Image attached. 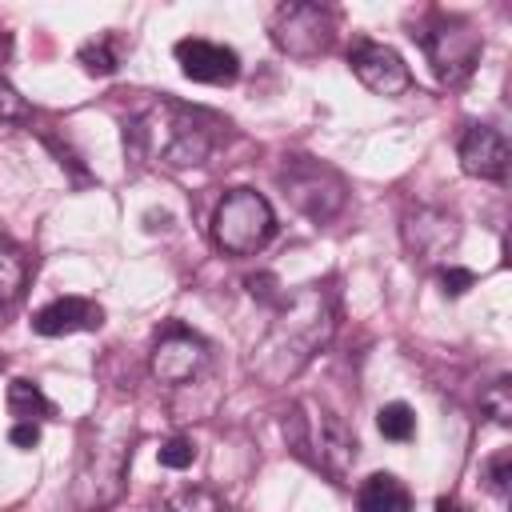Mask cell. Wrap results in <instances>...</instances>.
Here are the masks:
<instances>
[{
  "instance_id": "cell-1",
  "label": "cell",
  "mask_w": 512,
  "mask_h": 512,
  "mask_svg": "<svg viewBox=\"0 0 512 512\" xmlns=\"http://www.w3.org/2000/svg\"><path fill=\"white\" fill-rule=\"evenodd\" d=\"M336 328V300L328 288L308 284L300 292L288 296V304L280 308V316L272 320V328L264 332V340L252 352V372L268 384H284L292 380L328 340Z\"/></svg>"
},
{
  "instance_id": "cell-2",
  "label": "cell",
  "mask_w": 512,
  "mask_h": 512,
  "mask_svg": "<svg viewBox=\"0 0 512 512\" xmlns=\"http://www.w3.org/2000/svg\"><path fill=\"white\" fill-rule=\"evenodd\" d=\"M124 148L136 164H160V168H192L204 164L212 152V132L196 124L192 112L160 100L144 108L136 120L124 124Z\"/></svg>"
},
{
  "instance_id": "cell-3",
  "label": "cell",
  "mask_w": 512,
  "mask_h": 512,
  "mask_svg": "<svg viewBox=\"0 0 512 512\" xmlns=\"http://www.w3.org/2000/svg\"><path fill=\"white\" fill-rule=\"evenodd\" d=\"M284 436L308 464H316L332 480H344L356 464L360 444H356L352 428L332 408H324L316 400H296L292 404V412L284 416Z\"/></svg>"
},
{
  "instance_id": "cell-4",
  "label": "cell",
  "mask_w": 512,
  "mask_h": 512,
  "mask_svg": "<svg viewBox=\"0 0 512 512\" xmlns=\"http://www.w3.org/2000/svg\"><path fill=\"white\" fill-rule=\"evenodd\" d=\"M276 232L272 204L252 188H232L212 212V244L228 256H252L260 252Z\"/></svg>"
},
{
  "instance_id": "cell-5",
  "label": "cell",
  "mask_w": 512,
  "mask_h": 512,
  "mask_svg": "<svg viewBox=\"0 0 512 512\" xmlns=\"http://www.w3.org/2000/svg\"><path fill=\"white\" fill-rule=\"evenodd\" d=\"M432 64V72L444 80V84H464L476 64H480V52H484V40L480 32L460 20V16H444V12H432L424 24H416L412 32Z\"/></svg>"
},
{
  "instance_id": "cell-6",
  "label": "cell",
  "mask_w": 512,
  "mask_h": 512,
  "mask_svg": "<svg viewBox=\"0 0 512 512\" xmlns=\"http://www.w3.org/2000/svg\"><path fill=\"white\" fill-rule=\"evenodd\" d=\"M128 456H132V448H128L120 436H96V444L84 440L80 464H76L72 500H76L84 512H100V508L116 504L120 492H124Z\"/></svg>"
},
{
  "instance_id": "cell-7",
  "label": "cell",
  "mask_w": 512,
  "mask_h": 512,
  "mask_svg": "<svg viewBox=\"0 0 512 512\" xmlns=\"http://www.w3.org/2000/svg\"><path fill=\"white\" fill-rule=\"evenodd\" d=\"M332 32H336V16L332 8H320V4L296 0V4H280L272 16V44L296 60L328 52Z\"/></svg>"
},
{
  "instance_id": "cell-8",
  "label": "cell",
  "mask_w": 512,
  "mask_h": 512,
  "mask_svg": "<svg viewBox=\"0 0 512 512\" xmlns=\"http://www.w3.org/2000/svg\"><path fill=\"white\" fill-rule=\"evenodd\" d=\"M280 184H284L288 200L312 220H332L344 208V180L308 156H292L280 172Z\"/></svg>"
},
{
  "instance_id": "cell-9",
  "label": "cell",
  "mask_w": 512,
  "mask_h": 512,
  "mask_svg": "<svg viewBox=\"0 0 512 512\" xmlns=\"http://www.w3.org/2000/svg\"><path fill=\"white\" fill-rule=\"evenodd\" d=\"M208 364V344L184 328V324H168L156 336L152 348V376L160 384H188L192 376H200V368Z\"/></svg>"
},
{
  "instance_id": "cell-10",
  "label": "cell",
  "mask_w": 512,
  "mask_h": 512,
  "mask_svg": "<svg viewBox=\"0 0 512 512\" xmlns=\"http://www.w3.org/2000/svg\"><path fill=\"white\" fill-rule=\"evenodd\" d=\"M348 64H352L356 80L376 96H404L412 88V72L404 64V56L380 40H356Z\"/></svg>"
},
{
  "instance_id": "cell-11",
  "label": "cell",
  "mask_w": 512,
  "mask_h": 512,
  "mask_svg": "<svg viewBox=\"0 0 512 512\" xmlns=\"http://www.w3.org/2000/svg\"><path fill=\"white\" fill-rule=\"evenodd\" d=\"M508 164H512V152H508V140L500 128L492 124H472L464 136H460V168L476 180H492V184H504L508 180Z\"/></svg>"
},
{
  "instance_id": "cell-12",
  "label": "cell",
  "mask_w": 512,
  "mask_h": 512,
  "mask_svg": "<svg viewBox=\"0 0 512 512\" xmlns=\"http://www.w3.org/2000/svg\"><path fill=\"white\" fill-rule=\"evenodd\" d=\"M176 60H180V72L196 84H232L240 76V56L232 48L200 40V36L176 40Z\"/></svg>"
},
{
  "instance_id": "cell-13",
  "label": "cell",
  "mask_w": 512,
  "mask_h": 512,
  "mask_svg": "<svg viewBox=\"0 0 512 512\" xmlns=\"http://www.w3.org/2000/svg\"><path fill=\"white\" fill-rule=\"evenodd\" d=\"M104 324V308L96 300L84 296H60L52 304H44L32 320V328L40 336H72V332H96Z\"/></svg>"
},
{
  "instance_id": "cell-14",
  "label": "cell",
  "mask_w": 512,
  "mask_h": 512,
  "mask_svg": "<svg viewBox=\"0 0 512 512\" xmlns=\"http://www.w3.org/2000/svg\"><path fill=\"white\" fill-rule=\"evenodd\" d=\"M404 244H408L412 256L436 260V256H444V252L456 244V220H452L448 212L420 208V212L408 216V224H404Z\"/></svg>"
},
{
  "instance_id": "cell-15",
  "label": "cell",
  "mask_w": 512,
  "mask_h": 512,
  "mask_svg": "<svg viewBox=\"0 0 512 512\" xmlns=\"http://www.w3.org/2000/svg\"><path fill=\"white\" fill-rule=\"evenodd\" d=\"M356 504H360V512H412V496L392 472H372L360 484Z\"/></svg>"
},
{
  "instance_id": "cell-16",
  "label": "cell",
  "mask_w": 512,
  "mask_h": 512,
  "mask_svg": "<svg viewBox=\"0 0 512 512\" xmlns=\"http://www.w3.org/2000/svg\"><path fill=\"white\" fill-rule=\"evenodd\" d=\"M8 412L16 416V424H40L44 416H52V400L40 392V384L12 380L8 384Z\"/></svg>"
},
{
  "instance_id": "cell-17",
  "label": "cell",
  "mask_w": 512,
  "mask_h": 512,
  "mask_svg": "<svg viewBox=\"0 0 512 512\" xmlns=\"http://www.w3.org/2000/svg\"><path fill=\"white\" fill-rule=\"evenodd\" d=\"M28 284V264L12 244H0V304H16Z\"/></svg>"
},
{
  "instance_id": "cell-18",
  "label": "cell",
  "mask_w": 512,
  "mask_h": 512,
  "mask_svg": "<svg viewBox=\"0 0 512 512\" xmlns=\"http://www.w3.org/2000/svg\"><path fill=\"white\" fill-rule=\"evenodd\" d=\"M156 512H224V500L212 488L196 484V488H180V492L164 496L156 504Z\"/></svg>"
},
{
  "instance_id": "cell-19",
  "label": "cell",
  "mask_w": 512,
  "mask_h": 512,
  "mask_svg": "<svg viewBox=\"0 0 512 512\" xmlns=\"http://www.w3.org/2000/svg\"><path fill=\"white\" fill-rule=\"evenodd\" d=\"M76 60L84 64L88 76H112V72L120 68V48H116L112 36H96V40H88V44L80 48Z\"/></svg>"
},
{
  "instance_id": "cell-20",
  "label": "cell",
  "mask_w": 512,
  "mask_h": 512,
  "mask_svg": "<svg viewBox=\"0 0 512 512\" xmlns=\"http://www.w3.org/2000/svg\"><path fill=\"white\" fill-rule=\"evenodd\" d=\"M376 428H380L384 440L404 444V440H412V432H416V412H412L404 400H392V404H384V408L376 412Z\"/></svg>"
},
{
  "instance_id": "cell-21",
  "label": "cell",
  "mask_w": 512,
  "mask_h": 512,
  "mask_svg": "<svg viewBox=\"0 0 512 512\" xmlns=\"http://www.w3.org/2000/svg\"><path fill=\"white\" fill-rule=\"evenodd\" d=\"M480 404H484V412H488L496 424H512V380L500 376L496 384H488L484 396H480Z\"/></svg>"
},
{
  "instance_id": "cell-22",
  "label": "cell",
  "mask_w": 512,
  "mask_h": 512,
  "mask_svg": "<svg viewBox=\"0 0 512 512\" xmlns=\"http://www.w3.org/2000/svg\"><path fill=\"white\" fill-rule=\"evenodd\" d=\"M156 460H160L164 468H188V464L196 460V444H192L188 436H172V440H164V444H160Z\"/></svg>"
},
{
  "instance_id": "cell-23",
  "label": "cell",
  "mask_w": 512,
  "mask_h": 512,
  "mask_svg": "<svg viewBox=\"0 0 512 512\" xmlns=\"http://www.w3.org/2000/svg\"><path fill=\"white\" fill-rule=\"evenodd\" d=\"M32 112H28V104H24V96L8 84V80H0V124H24Z\"/></svg>"
},
{
  "instance_id": "cell-24",
  "label": "cell",
  "mask_w": 512,
  "mask_h": 512,
  "mask_svg": "<svg viewBox=\"0 0 512 512\" xmlns=\"http://www.w3.org/2000/svg\"><path fill=\"white\" fill-rule=\"evenodd\" d=\"M484 480L496 496H508V480H512V452H496L488 464H484Z\"/></svg>"
},
{
  "instance_id": "cell-25",
  "label": "cell",
  "mask_w": 512,
  "mask_h": 512,
  "mask_svg": "<svg viewBox=\"0 0 512 512\" xmlns=\"http://www.w3.org/2000/svg\"><path fill=\"white\" fill-rule=\"evenodd\" d=\"M440 284H444V296H460V292H468L476 284V272L448 264V268H440Z\"/></svg>"
},
{
  "instance_id": "cell-26",
  "label": "cell",
  "mask_w": 512,
  "mask_h": 512,
  "mask_svg": "<svg viewBox=\"0 0 512 512\" xmlns=\"http://www.w3.org/2000/svg\"><path fill=\"white\" fill-rule=\"evenodd\" d=\"M8 440L16 444V448H36L40 444V424H12V432H8Z\"/></svg>"
},
{
  "instance_id": "cell-27",
  "label": "cell",
  "mask_w": 512,
  "mask_h": 512,
  "mask_svg": "<svg viewBox=\"0 0 512 512\" xmlns=\"http://www.w3.org/2000/svg\"><path fill=\"white\" fill-rule=\"evenodd\" d=\"M436 512H464L456 500H436Z\"/></svg>"
}]
</instances>
